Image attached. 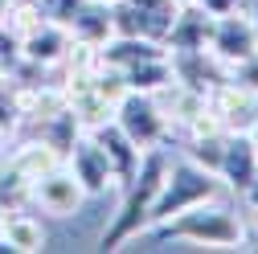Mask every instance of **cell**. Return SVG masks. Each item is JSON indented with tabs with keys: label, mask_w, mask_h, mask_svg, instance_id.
<instances>
[{
	"label": "cell",
	"mask_w": 258,
	"mask_h": 254,
	"mask_svg": "<svg viewBox=\"0 0 258 254\" xmlns=\"http://www.w3.org/2000/svg\"><path fill=\"white\" fill-rule=\"evenodd\" d=\"M148 230L160 242H192V246H209V250H246V242H250L246 217L217 197L188 205L184 213L160 221V226H148Z\"/></svg>",
	"instance_id": "1"
},
{
	"label": "cell",
	"mask_w": 258,
	"mask_h": 254,
	"mask_svg": "<svg viewBox=\"0 0 258 254\" xmlns=\"http://www.w3.org/2000/svg\"><path fill=\"white\" fill-rule=\"evenodd\" d=\"M164 172H168V156L164 148H148L144 160L136 168V176L127 180V197L111 221V230L103 234V250H119V242L136 238V234H148V213H152V201L160 193V184H164Z\"/></svg>",
	"instance_id": "2"
},
{
	"label": "cell",
	"mask_w": 258,
	"mask_h": 254,
	"mask_svg": "<svg viewBox=\"0 0 258 254\" xmlns=\"http://www.w3.org/2000/svg\"><path fill=\"white\" fill-rule=\"evenodd\" d=\"M217 193H221V180L213 172H205L201 164H192L188 156H184V160H168L164 184H160V193L152 201V213H148V226H160V221H168V217L184 213L188 205L209 201Z\"/></svg>",
	"instance_id": "3"
},
{
	"label": "cell",
	"mask_w": 258,
	"mask_h": 254,
	"mask_svg": "<svg viewBox=\"0 0 258 254\" xmlns=\"http://www.w3.org/2000/svg\"><path fill=\"white\" fill-rule=\"evenodd\" d=\"M111 119L119 123V132L132 140L140 152L160 148L168 140V132H172V123H168L164 107H160V99L156 94H144V90H123Z\"/></svg>",
	"instance_id": "4"
},
{
	"label": "cell",
	"mask_w": 258,
	"mask_h": 254,
	"mask_svg": "<svg viewBox=\"0 0 258 254\" xmlns=\"http://www.w3.org/2000/svg\"><path fill=\"white\" fill-rule=\"evenodd\" d=\"M29 201H33L41 213H49V217H74L82 209L86 193H82V184L74 180V172L66 164H57V168L41 172L33 184H29Z\"/></svg>",
	"instance_id": "5"
},
{
	"label": "cell",
	"mask_w": 258,
	"mask_h": 254,
	"mask_svg": "<svg viewBox=\"0 0 258 254\" xmlns=\"http://www.w3.org/2000/svg\"><path fill=\"white\" fill-rule=\"evenodd\" d=\"M209 53L221 61V66H234V61H246L258 53V33L250 25V13L238 9V13H225V17H213V29H209Z\"/></svg>",
	"instance_id": "6"
},
{
	"label": "cell",
	"mask_w": 258,
	"mask_h": 254,
	"mask_svg": "<svg viewBox=\"0 0 258 254\" xmlns=\"http://www.w3.org/2000/svg\"><path fill=\"white\" fill-rule=\"evenodd\" d=\"M205 103L225 132H258V94L254 90H242L238 82L221 78L217 86L205 90Z\"/></svg>",
	"instance_id": "7"
},
{
	"label": "cell",
	"mask_w": 258,
	"mask_h": 254,
	"mask_svg": "<svg viewBox=\"0 0 258 254\" xmlns=\"http://www.w3.org/2000/svg\"><path fill=\"white\" fill-rule=\"evenodd\" d=\"M61 164L74 172V180L82 184V193H86V197H103L107 188H115L111 164H107L103 148L94 144V136H90V132H82V136L74 140V148L61 156Z\"/></svg>",
	"instance_id": "8"
},
{
	"label": "cell",
	"mask_w": 258,
	"mask_h": 254,
	"mask_svg": "<svg viewBox=\"0 0 258 254\" xmlns=\"http://www.w3.org/2000/svg\"><path fill=\"white\" fill-rule=\"evenodd\" d=\"M254 172H258V140H254V132H225V152H221V168H217L221 188L242 193L254 180Z\"/></svg>",
	"instance_id": "9"
},
{
	"label": "cell",
	"mask_w": 258,
	"mask_h": 254,
	"mask_svg": "<svg viewBox=\"0 0 258 254\" xmlns=\"http://www.w3.org/2000/svg\"><path fill=\"white\" fill-rule=\"evenodd\" d=\"M70 45H74V37H70V29L61 21H41L29 37H21V57L41 66V70H53V66L66 61Z\"/></svg>",
	"instance_id": "10"
},
{
	"label": "cell",
	"mask_w": 258,
	"mask_h": 254,
	"mask_svg": "<svg viewBox=\"0 0 258 254\" xmlns=\"http://www.w3.org/2000/svg\"><path fill=\"white\" fill-rule=\"evenodd\" d=\"M90 136H94V144L103 148L107 164H111L115 188H123L127 180L136 176V168H140V160H144V152H140L132 140H127L123 132H119V123H115V119H107V123H99V127H90Z\"/></svg>",
	"instance_id": "11"
},
{
	"label": "cell",
	"mask_w": 258,
	"mask_h": 254,
	"mask_svg": "<svg viewBox=\"0 0 258 254\" xmlns=\"http://www.w3.org/2000/svg\"><path fill=\"white\" fill-rule=\"evenodd\" d=\"M66 29L78 45H90V49H103L111 37H115V13L99 0H78V9L66 17Z\"/></svg>",
	"instance_id": "12"
},
{
	"label": "cell",
	"mask_w": 258,
	"mask_h": 254,
	"mask_svg": "<svg viewBox=\"0 0 258 254\" xmlns=\"http://www.w3.org/2000/svg\"><path fill=\"white\" fill-rule=\"evenodd\" d=\"M209 29H213V17L201 9V5H180L172 25H168V37H164V49H209Z\"/></svg>",
	"instance_id": "13"
},
{
	"label": "cell",
	"mask_w": 258,
	"mask_h": 254,
	"mask_svg": "<svg viewBox=\"0 0 258 254\" xmlns=\"http://www.w3.org/2000/svg\"><path fill=\"white\" fill-rule=\"evenodd\" d=\"M0 226H5V250H17V254L45 250V226H41L33 213H25V205L0 213Z\"/></svg>",
	"instance_id": "14"
},
{
	"label": "cell",
	"mask_w": 258,
	"mask_h": 254,
	"mask_svg": "<svg viewBox=\"0 0 258 254\" xmlns=\"http://www.w3.org/2000/svg\"><path fill=\"white\" fill-rule=\"evenodd\" d=\"M5 164H9V168H17L29 184H33L41 172H49V168H57V164H61V152H57V148H49V144L37 136V140H25V144H17L13 152H5Z\"/></svg>",
	"instance_id": "15"
},
{
	"label": "cell",
	"mask_w": 258,
	"mask_h": 254,
	"mask_svg": "<svg viewBox=\"0 0 258 254\" xmlns=\"http://www.w3.org/2000/svg\"><path fill=\"white\" fill-rule=\"evenodd\" d=\"M119 78H123L127 90L160 94L164 86H172V61H168V53H156V57H144V61H136V66H127Z\"/></svg>",
	"instance_id": "16"
},
{
	"label": "cell",
	"mask_w": 258,
	"mask_h": 254,
	"mask_svg": "<svg viewBox=\"0 0 258 254\" xmlns=\"http://www.w3.org/2000/svg\"><path fill=\"white\" fill-rule=\"evenodd\" d=\"M82 132H86V127L78 123V115H74L66 103H61L57 111H49L45 119H37V136H41L49 148H57L61 156H66V152L74 148V140H78Z\"/></svg>",
	"instance_id": "17"
},
{
	"label": "cell",
	"mask_w": 258,
	"mask_h": 254,
	"mask_svg": "<svg viewBox=\"0 0 258 254\" xmlns=\"http://www.w3.org/2000/svg\"><path fill=\"white\" fill-rule=\"evenodd\" d=\"M221 152H225V132L188 136V148H184L188 160H192V164H201V168L213 172V176H217V168H221Z\"/></svg>",
	"instance_id": "18"
},
{
	"label": "cell",
	"mask_w": 258,
	"mask_h": 254,
	"mask_svg": "<svg viewBox=\"0 0 258 254\" xmlns=\"http://www.w3.org/2000/svg\"><path fill=\"white\" fill-rule=\"evenodd\" d=\"M41 21H49L45 9H41V0H13V5H9V17H5V29H9L13 37H29Z\"/></svg>",
	"instance_id": "19"
},
{
	"label": "cell",
	"mask_w": 258,
	"mask_h": 254,
	"mask_svg": "<svg viewBox=\"0 0 258 254\" xmlns=\"http://www.w3.org/2000/svg\"><path fill=\"white\" fill-rule=\"evenodd\" d=\"M29 201V180L9 168V164H0V213H9V209H21Z\"/></svg>",
	"instance_id": "20"
},
{
	"label": "cell",
	"mask_w": 258,
	"mask_h": 254,
	"mask_svg": "<svg viewBox=\"0 0 258 254\" xmlns=\"http://www.w3.org/2000/svg\"><path fill=\"white\" fill-rule=\"evenodd\" d=\"M197 5H201L209 17H225V13H238L242 0H197Z\"/></svg>",
	"instance_id": "21"
},
{
	"label": "cell",
	"mask_w": 258,
	"mask_h": 254,
	"mask_svg": "<svg viewBox=\"0 0 258 254\" xmlns=\"http://www.w3.org/2000/svg\"><path fill=\"white\" fill-rule=\"evenodd\" d=\"M238 201H242V213H254V209H258V172H254V180L238 193Z\"/></svg>",
	"instance_id": "22"
},
{
	"label": "cell",
	"mask_w": 258,
	"mask_h": 254,
	"mask_svg": "<svg viewBox=\"0 0 258 254\" xmlns=\"http://www.w3.org/2000/svg\"><path fill=\"white\" fill-rule=\"evenodd\" d=\"M246 230H250V238H254V246H258V209L246 217Z\"/></svg>",
	"instance_id": "23"
},
{
	"label": "cell",
	"mask_w": 258,
	"mask_h": 254,
	"mask_svg": "<svg viewBox=\"0 0 258 254\" xmlns=\"http://www.w3.org/2000/svg\"><path fill=\"white\" fill-rule=\"evenodd\" d=\"M246 13H250V25H254V33H258V5H250Z\"/></svg>",
	"instance_id": "24"
},
{
	"label": "cell",
	"mask_w": 258,
	"mask_h": 254,
	"mask_svg": "<svg viewBox=\"0 0 258 254\" xmlns=\"http://www.w3.org/2000/svg\"><path fill=\"white\" fill-rule=\"evenodd\" d=\"M9 5L13 0H0V25H5V17H9Z\"/></svg>",
	"instance_id": "25"
},
{
	"label": "cell",
	"mask_w": 258,
	"mask_h": 254,
	"mask_svg": "<svg viewBox=\"0 0 258 254\" xmlns=\"http://www.w3.org/2000/svg\"><path fill=\"white\" fill-rule=\"evenodd\" d=\"M99 5H107V9H115V5H123V0H99Z\"/></svg>",
	"instance_id": "26"
},
{
	"label": "cell",
	"mask_w": 258,
	"mask_h": 254,
	"mask_svg": "<svg viewBox=\"0 0 258 254\" xmlns=\"http://www.w3.org/2000/svg\"><path fill=\"white\" fill-rule=\"evenodd\" d=\"M5 74H9V66H5V61H0V82H5Z\"/></svg>",
	"instance_id": "27"
},
{
	"label": "cell",
	"mask_w": 258,
	"mask_h": 254,
	"mask_svg": "<svg viewBox=\"0 0 258 254\" xmlns=\"http://www.w3.org/2000/svg\"><path fill=\"white\" fill-rule=\"evenodd\" d=\"M132 5H156V0H132Z\"/></svg>",
	"instance_id": "28"
},
{
	"label": "cell",
	"mask_w": 258,
	"mask_h": 254,
	"mask_svg": "<svg viewBox=\"0 0 258 254\" xmlns=\"http://www.w3.org/2000/svg\"><path fill=\"white\" fill-rule=\"evenodd\" d=\"M0 250H5V226H0Z\"/></svg>",
	"instance_id": "29"
},
{
	"label": "cell",
	"mask_w": 258,
	"mask_h": 254,
	"mask_svg": "<svg viewBox=\"0 0 258 254\" xmlns=\"http://www.w3.org/2000/svg\"><path fill=\"white\" fill-rule=\"evenodd\" d=\"M250 5H258V0H242V9H250Z\"/></svg>",
	"instance_id": "30"
},
{
	"label": "cell",
	"mask_w": 258,
	"mask_h": 254,
	"mask_svg": "<svg viewBox=\"0 0 258 254\" xmlns=\"http://www.w3.org/2000/svg\"><path fill=\"white\" fill-rule=\"evenodd\" d=\"M176 5H197V0H176Z\"/></svg>",
	"instance_id": "31"
},
{
	"label": "cell",
	"mask_w": 258,
	"mask_h": 254,
	"mask_svg": "<svg viewBox=\"0 0 258 254\" xmlns=\"http://www.w3.org/2000/svg\"><path fill=\"white\" fill-rule=\"evenodd\" d=\"M0 164H5V152H0Z\"/></svg>",
	"instance_id": "32"
},
{
	"label": "cell",
	"mask_w": 258,
	"mask_h": 254,
	"mask_svg": "<svg viewBox=\"0 0 258 254\" xmlns=\"http://www.w3.org/2000/svg\"><path fill=\"white\" fill-rule=\"evenodd\" d=\"M0 144H5V132H0Z\"/></svg>",
	"instance_id": "33"
}]
</instances>
